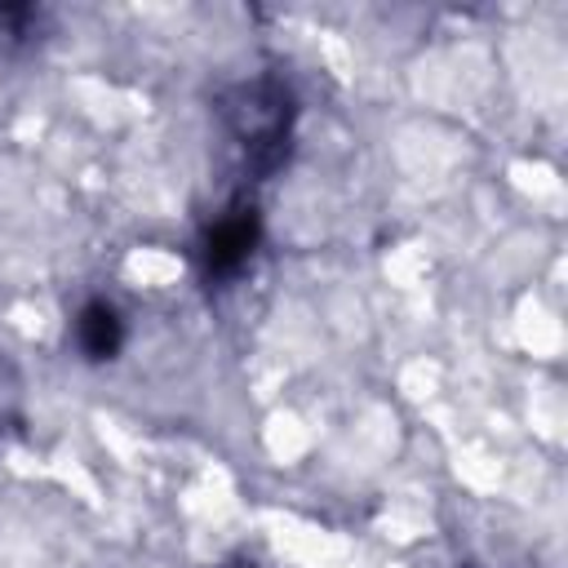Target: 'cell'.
I'll return each mask as SVG.
<instances>
[{
    "label": "cell",
    "mask_w": 568,
    "mask_h": 568,
    "mask_svg": "<svg viewBox=\"0 0 568 568\" xmlns=\"http://www.w3.org/2000/svg\"><path fill=\"white\" fill-rule=\"evenodd\" d=\"M213 115L235 146L244 178L266 182L288 164L293 151V129H297V93L284 75L257 71L240 75L213 98Z\"/></svg>",
    "instance_id": "1"
},
{
    "label": "cell",
    "mask_w": 568,
    "mask_h": 568,
    "mask_svg": "<svg viewBox=\"0 0 568 568\" xmlns=\"http://www.w3.org/2000/svg\"><path fill=\"white\" fill-rule=\"evenodd\" d=\"M262 240V217L253 204H231L200 240V271L209 288H226L231 280L244 275Z\"/></svg>",
    "instance_id": "2"
},
{
    "label": "cell",
    "mask_w": 568,
    "mask_h": 568,
    "mask_svg": "<svg viewBox=\"0 0 568 568\" xmlns=\"http://www.w3.org/2000/svg\"><path fill=\"white\" fill-rule=\"evenodd\" d=\"M75 346L93 364L120 355V346H124V320H120V311L106 297H89L75 311Z\"/></svg>",
    "instance_id": "3"
},
{
    "label": "cell",
    "mask_w": 568,
    "mask_h": 568,
    "mask_svg": "<svg viewBox=\"0 0 568 568\" xmlns=\"http://www.w3.org/2000/svg\"><path fill=\"white\" fill-rule=\"evenodd\" d=\"M49 31V13L36 4H0V58H22Z\"/></svg>",
    "instance_id": "4"
},
{
    "label": "cell",
    "mask_w": 568,
    "mask_h": 568,
    "mask_svg": "<svg viewBox=\"0 0 568 568\" xmlns=\"http://www.w3.org/2000/svg\"><path fill=\"white\" fill-rule=\"evenodd\" d=\"M18 422H22V373L0 351V435L13 430Z\"/></svg>",
    "instance_id": "5"
},
{
    "label": "cell",
    "mask_w": 568,
    "mask_h": 568,
    "mask_svg": "<svg viewBox=\"0 0 568 568\" xmlns=\"http://www.w3.org/2000/svg\"><path fill=\"white\" fill-rule=\"evenodd\" d=\"M222 568H253V564H222Z\"/></svg>",
    "instance_id": "6"
}]
</instances>
